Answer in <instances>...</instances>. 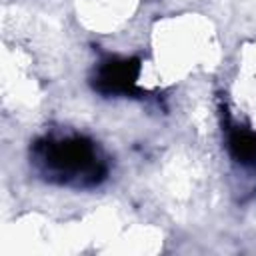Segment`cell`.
<instances>
[{
	"mask_svg": "<svg viewBox=\"0 0 256 256\" xmlns=\"http://www.w3.org/2000/svg\"><path fill=\"white\" fill-rule=\"evenodd\" d=\"M32 158L42 176L66 186H96L108 172V164L98 146L76 134L38 140L32 148Z\"/></svg>",
	"mask_w": 256,
	"mask_h": 256,
	"instance_id": "obj_1",
	"label": "cell"
},
{
	"mask_svg": "<svg viewBox=\"0 0 256 256\" xmlns=\"http://www.w3.org/2000/svg\"><path fill=\"white\" fill-rule=\"evenodd\" d=\"M140 60L136 58H106L100 62L94 76V90L104 96H130L138 88Z\"/></svg>",
	"mask_w": 256,
	"mask_h": 256,
	"instance_id": "obj_2",
	"label": "cell"
},
{
	"mask_svg": "<svg viewBox=\"0 0 256 256\" xmlns=\"http://www.w3.org/2000/svg\"><path fill=\"white\" fill-rule=\"evenodd\" d=\"M228 150L242 166H256V132L234 126L228 132Z\"/></svg>",
	"mask_w": 256,
	"mask_h": 256,
	"instance_id": "obj_3",
	"label": "cell"
}]
</instances>
